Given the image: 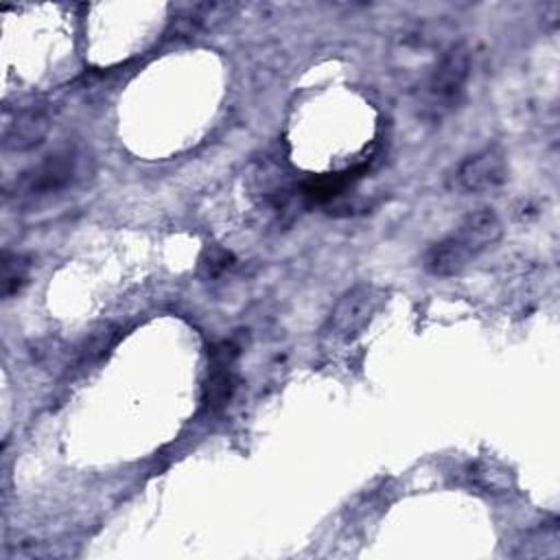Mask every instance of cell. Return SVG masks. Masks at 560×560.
Returning a JSON list of instances; mask_svg holds the SVG:
<instances>
[{"label": "cell", "instance_id": "obj_1", "mask_svg": "<svg viewBox=\"0 0 560 560\" xmlns=\"http://www.w3.org/2000/svg\"><path fill=\"white\" fill-rule=\"evenodd\" d=\"M503 234V223L492 208L470 210L459 225L435 241L424 254V269L435 278H451L468 269Z\"/></svg>", "mask_w": 560, "mask_h": 560}, {"label": "cell", "instance_id": "obj_2", "mask_svg": "<svg viewBox=\"0 0 560 560\" xmlns=\"http://www.w3.org/2000/svg\"><path fill=\"white\" fill-rule=\"evenodd\" d=\"M470 74V55L464 44L448 46L420 85L422 112L431 118H442L453 112L466 90Z\"/></svg>", "mask_w": 560, "mask_h": 560}, {"label": "cell", "instance_id": "obj_3", "mask_svg": "<svg viewBox=\"0 0 560 560\" xmlns=\"http://www.w3.org/2000/svg\"><path fill=\"white\" fill-rule=\"evenodd\" d=\"M387 300L385 289L374 282H359L348 289L332 306L324 332L339 341L357 339L376 317Z\"/></svg>", "mask_w": 560, "mask_h": 560}, {"label": "cell", "instance_id": "obj_4", "mask_svg": "<svg viewBox=\"0 0 560 560\" xmlns=\"http://www.w3.org/2000/svg\"><path fill=\"white\" fill-rule=\"evenodd\" d=\"M77 171V155L70 149L55 151L52 155H46L39 164L33 168L24 171L15 184H13V195L22 197H37V195H48L66 188Z\"/></svg>", "mask_w": 560, "mask_h": 560}, {"label": "cell", "instance_id": "obj_5", "mask_svg": "<svg viewBox=\"0 0 560 560\" xmlns=\"http://www.w3.org/2000/svg\"><path fill=\"white\" fill-rule=\"evenodd\" d=\"M508 179L505 153L499 147H486L468 155L455 171V186L468 195L492 192Z\"/></svg>", "mask_w": 560, "mask_h": 560}, {"label": "cell", "instance_id": "obj_6", "mask_svg": "<svg viewBox=\"0 0 560 560\" xmlns=\"http://www.w3.org/2000/svg\"><path fill=\"white\" fill-rule=\"evenodd\" d=\"M48 114L42 107H24L7 118L2 142L7 151H26L44 140L48 133Z\"/></svg>", "mask_w": 560, "mask_h": 560}, {"label": "cell", "instance_id": "obj_7", "mask_svg": "<svg viewBox=\"0 0 560 560\" xmlns=\"http://www.w3.org/2000/svg\"><path fill=\"white\" fill-rule=\"evenodd\" d=\"M28 276V260L20 254L4 252L2 256V293L4 298L20 291V287L26 282Z\"/></svg>", "mask_w": 560, "mask_h": 560}, {"label": "cell", "instance_id": "obj_8", "mask_svg": "<svg viewBox=\"0 0 560 560\" xmlns=\"http://www.w3.org/2000/svg\"><path fill=\"white\" fill-rule=\"evenodd\" d=\"M232 265H234V256L228 249H223L219 245H210V247L203 249V254L199 258V273L208 280L219 278Z\"/></svg>", "mask_w": 560, "mask_h": 560}]
</instances>
